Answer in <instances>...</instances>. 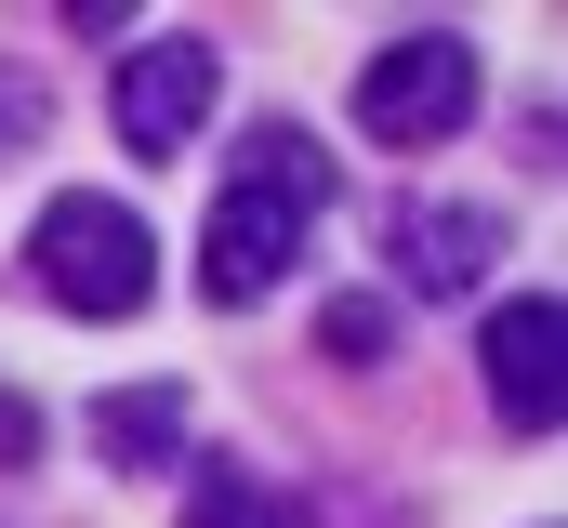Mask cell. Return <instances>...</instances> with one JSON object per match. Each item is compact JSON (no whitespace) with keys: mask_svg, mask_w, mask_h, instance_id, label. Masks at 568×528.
<instances>
[{"mask_svg":"<svg viewBox=\"0 0 568 528\" xmlns=\"http://www.w3.org/2000/svg\"><path fill=\"white\" fill-rule=\"evenodd\" d=\"M317 212H331V159L291 120H265L225 159V199H212V225H199V291H212V304H265Z\"/></svg>","mask_w":568,"mask_h":528,"instance_id":"obj_1","label":"cell"},{"mask_svg":"<svg viewBox=\"0 0 568 528\" xmlns=\"http://www.w3.org/2000/svg\"><path fill=\"white\" fill-rule=\"evenodd\" d=\"M27 264H40V291L67 317H133L145 291H159V252H145V225L120 199H53L40 238H27Z\"/></svg>","mask_w":568,"mask_h":528,"instance_id":"obj_2","label":"cell"},{"mask_svg":"<svg viewBox=\"0 0 568 528\" xmlns=\"http://www.w3.org/2000/svg\"><path fill=\"white\" fill-rule=\"evenodd\" d=\"M463 120H476V53L449 27H410L357 67V132L371 145H449Z\"/></svg>","mask_w":568,"mask_h":528,"instance_id":"obj_3","label":"cell"},{"mask_svg":"<svg viewBox=\"0 0 568 528\" xmlns=\"http://www.w3.org/2000/svg\"><path fill=\"white\" fill-rule=\"evenodd\" d=\"M212 93H225V53L212 40H145V53H120V145L133 159H185L199 120H212Z\"/></svg>","mask_w":568,"mask_h":528,"instance_id":"obj_4","label":"cell"},{"mask_svg":"<svg viewBox=\"0 0 568 528\" xmlns=\"http://www.w3.org/2000/svg\"><path fill=\"white\" fill-rule=\"evenodd\" d=\"M556 344H568L556 291H516V304L489 317V344H476V370H489V409H503L516 436H556V409H568V370H556Z\"/></svg>","mask_w":568,"mask_h":528,"instance_id":"obj_5","label":"cell"},{"mask_svg":"<svg viewBox=\"0 0 568 528\" xmlns=\"http://www.w3.org/2000/svg\"><path fill=\"white\" fill-rule=\"evenodd\" d=\"M489 212H397V277L410 291H476L489 277Z\"/></svg>","mask_w":568,"mask_h":528,"instance_id":"obj_6","label":"cell"},{"mask_svg":"<svg viewBox=\"0 0 568 528\" xmlns=\"http://www.w3.org/2000/svg\"><path fill=\"white\" fill-rule=\"evenodd\" d=\"M185 528H317V516H304V489L252 476V463H199L185 476Z\"/></svg>","mask_w":568,"mask_h":528,"instance_id":"obj_7","label":"cell"},{"mask_svg":"<svg viewBox=\"0 0 568 528\" xmlns=\"http://www.w3.org/2000/svg\"><path fill=\"white\" fill-rule=\"evenodd\" d=\"M93 449H106L120 476H159V463L185 449V396H172V384H133V396H106V409H93Z\"/></svg>","mask_w":568,"mask_h":528,"instance_id":"obj_8","label":"cell"},{"mask_svg":"<svg viewBox=\"0 0 568 528\" xmlns=\"http://www.w3.org/2000/svg\"><path fill=\"white\" fill-rule=\"evenodd\" d=\"M384 344H397V304H384V291H344V304L317 317V357H344V370H371Z\"/></svg>","mask_w":568,"mask_h":528,"instance_id":"obj_9","label":"cell"},{"mask_svg":"<svg viewBox=\"0 0 568 528\" xmlns=\"http://www.w3.org/2000/svg\"><path fill=\"white\" fill-rule=\"evenodd\" d=\"M27 449H40V409H27V396H0V463H27Z\"/></svg>","mask_w":568,"mask_h":528,"instance_id":"obj_10","label":"cell"}]
</instances>
